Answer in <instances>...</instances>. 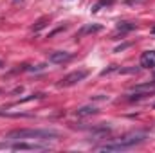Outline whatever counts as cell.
I'll use <instances>...</instances> for the list:
<instances>
[{"label": "cell", "mask_w": 155, "mask_h": 153, "mask_svg": "<svg viewBox=\"0 0 155 153\" xmlns=\"http://www.w3.org/2000/svg\"><path fill=\"white\" fill-rule=\"evenodd\" d=\"M146 141V135L143 132H135V133H128L124 135L123 139H119L117 142H112V144H101V146H96L97 151H123V150H130L141 142Z\"/></svg>", "instance_id": "cell-1"}, {"label": "cell", "mask_w": 155, "mask_h": 153, "mask_svg": "<svg viewBox=\"0 0 155 153\" xmlns=\"http://www.w3.org/2000/svg\"><path fill=\"white\" fill-rule=\"evenodd\" d=\"M60 133L54 130H33V128H24V130H13L5 133V139H58Z\"/></svg>", "instance_id": "cell-2"}, {"label": "cell", "mask_w": 155, "mask_h": 153, "mask_svg": "<svg viewBox=\"0 0 155 153\" xmlns=\"http://www.w3.org/2000/svg\"><path fill=\"white\" fill-rule=\"evenodd\" d=\"M87 76H88V70H85V69L74 70V72L67 74V76L60 81V86H72V85H76V83H79V81H83Z\"/></svg>", "instance_id": "cell-3"}, {"label": "cell", "mask_w": 155, "mask_h": 153, "mask_svg": "<svg viewBox=\"0 0 155 153\" xmlns=\"http://www.w3.org/2000/svg\"><path fill=\"white\" fill-rule=\"evenodd\" d=\"M153 88H155V81H146V83L132 86L130 94H146V96H150V90H153Z\"/></svg>", "instance_id": "cell-4"}, {"label": "cell", "mask_w": 155, "mask_h": 153, "mask_svg": "<svg viewBox=\"0 0 155 153\" xmlns=\"http://www.w3.org/2000/svg\"><path fill=\"white\" fill-rule=\"evenodd\" d=\"M71 58H72L71 52H67V50H56V52H52V54L49 56V61H51V63H65V61H69Z\"/></svg>", "instance_id": "cell-5"}, {"label": "cell", "mask_w": 155, "mask_h": 153, "mask_svg": "<svg viewBox=\"0 0 155 153\" xmlns=\"http://www.w3.org/2000/svg\"><path fill=\"white\" fill-rule=\"evenodd\" d=\"M141 67L144 69H155V50H146L141 56Z\"/></svg>", "instance_id": "cell-6"}, {"label": "cell", "mask_w": 155, "mask_h": 153, "mask_svg": "<svg viewBox=\"0 0 155 153\" xmlns=\"http://www.w3.org/2000/svg\"><path fill=\"white\" fill-rule=\"evenodd\" d=\"M103 29V25H99V24H88V25H83L79 31H78L76 38H81V36H85V34H92V33H99Z\"/></svg>", "instance_id": "cell-7"}, {"label": "cell", "mask_w": 155, "mask_h": 153, "mask_svg": "<svg viewBox=\"0 0 155 153\" xmlns=\"http://www.w3.org/2000/svg\"><path fill=\"white\" fill-rule=\"evenodd\" d=\"M11 150H45V146H40V144H27V142H15L9 146Z\"/></svg>", "instance_id": "cell-8"}, {"label": "cell", "mask_w": 155, "mask_h": 153, "mask_svg": "<svg viewBox=\"0 0 155 153\" xmlns=\"http://www.w3.org/2000/svg\"><path fill=\"white\" fill-rule=\"evenodd\" d=\"M99 110L96 108V106H81V108H78L76 110V115H79V117H87V115H94L97 114Z\"/></svg>", "instance_id": "cell-9"}, {"label": "cell", "mask_w": 155, "mask_h": 153, "mask_svg": "<svg viewBox=\"0 0 155 153\" xmlns=\"http://www.w3.org/2000/svg\"><path fill=\"white\" fill-rule=\"evenodd\" d=\"M134 29H135V24H132V22H119L117 24V31H121V33H128Z\"/></svg>", "instance_id": "cell-10"}, {"label": "cell", "mask_w": 155, "mask_h": 153, "mask_svg": "<svg viewBox=\"0 0 155 153\" xmlns=\"http://www.w3.org/2000/svg\"><path fill=\"white\" fill-rule=\"evenodd\" d=\"M112 4H114V0H99V2H97L94 7H92V13H97V11L103 7V5H112Z\"/></svg>", "instance_id": "cell-11"}, {"label": "cell", "mask_w": 155, "mask_h": 153, "mask_svg": "<svg viewBox=\"0 0 155 153\" xmlns=\"http://www.w3.org/2000/svg\"><path fill=\"white\" fill-rule=\"evenodd\" d=\"M47 24H49V18H40L38 22H36V25L33 27V31H35V33H38L40 29H43V27H45Z\"/></svg>", "instance_id": "cell-12"}, {"label": "cell", "mask_w": 155, "mask_h": 153, "mask_svg": "<svg viewBox=\"0 0 155 153\" xmlns=\"http://www.w3.org/2000/svg\"><path fill=\"white\" fill-rule=\"evenodd\" d=\"M128 47H130V43H123V45L116 47V52H121V50H124V49H128Z\"/></svg>", "instance_id": "cell-13"}, {"label": "cell", "mask_w": 155, "mask_h": 153, "mask_svg": "<svg viewBox=\"0 0 155 153\" xmlns=\"http://www.w3.org/2000/svg\"><path fill=\"white\" fill-rule=\"evenodd\" d=\"M152 34H155V25L152 27Z\"/></svg>", "instance_id": "cell-14"}, {"label": "cell", "mask_w": 155, "mask_h": 153, "mask_svg": "<svg viewBox=\"0 0 155 153\" xmlns=\"http://www.w3.org/2000/svg\"><path fill=\"white\" fill-rule=\"evenodd\" d=\"M15 2H18V0H15ZM20 2H22V0H20Z\"/></svg>", "instance_id": "cell-15"}, {"label": "cell", "mask_w": 155, "mask_h": 153, "mask_svg": "<svg viewBox=\"0 0 155 153\" xmlns=\"http://www.w3.org/2000/svg\"><path fill=\"white\" fill-rule=\"evenodd\" d=\"M0 65H2V63H0Z\"/></svg>", "instance_id": "cell-16"}, {"label": "cell", "mask_w": 155, "mask_h": 153, "mask_svg": "<svg viewBox=\"0 0 155 153\" xmlns=\"http://www.w3.org/2000/svg\"><path fill=\"white\" fill-rule=\"evenodd\" d=\"M153 106H155V105H153Z\"/></svg>", "instance_id": "cell-17"}]
</instances>
